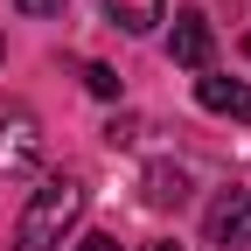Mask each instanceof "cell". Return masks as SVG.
Masks as SVG:
<instances>
[{"instance_id":"obj_5","label":"cell","mask_w":251,"mask_h":251,"mask_svg":"<svg viewBox=\"0 0 251 251\" xmlns=\"http://www.w3.org/2000/svg\"><path fill=\"white\" fill-rule=\"evenodd\" d=\"M175 63L181 70H209V21H202V7H181L175 14Z\"/></svg>"},{"instance_id":"obj_4","label":"cell","mask_w":251,"mask_h":251,"mask_svg":"<svg viewBox=\"0 0 251 251\" xmlns=\"http://www.w3.org/2000/svg\"><path fill=\"white\" fill-rule=\"evenodd\" d=\"M196 98H202V112H216V119H244L251 126V84H237V77H196Z\"/></svg>"},{"instance_id":"obj_10","label":"cell","mask_w":251,"mask_h":251,"mask_svg":"<svg viewBox=\"0 0 251 251\" xmlns=\"http://www.w3.org/2000/svg\"><path fill=\"white\" fill-rule=\"evenodd\" d=\"M77 251H119V237H84Z\"/></svg>"},{"instance_id":"obj_3","label":"cell","mask_w":251,"mask_h":251,"mask_svg":"<svg viewBox=\"0 0 251 251\" xmlns=\"http://www.w3.org/2000/svg\"><path fill=\"white\" fill-rule=\"evenodd\" d=\"M209 244L216 251H251V196L230 188V196L209 202Z\"/></svg>"},{"instance_id":"obj_1","label":"cell","mask_w":251,"mask_h":251,"mask_svg":"<svg viewBox=\"0 0 251 251\" xmlns=\"http://www.w3.org/2000/svg\"><path fill=\"white\" fill-rule=\"evenodd\" d=\"M77 216H84V181L56 175V181H42L35 196H28L21 224H14V244H21V251H56L63 237L77 230Z\"/></svg>"},{"instance_id":"obj_8","label":"cell","mask_w":251,"mask_h":251,"mask_svg":"<svg viewBox=\"0 0 251 251\" xmlns=\"http://www.w3.org/2000/svg\"><path fill=\"white\" fill-rule=\"evenodd\" d=\"M84 84H91V91H98V98H119V77L105 70V63H84Z\"/></svg>"},{"instance_id":"obj_12","label":"cell","mask_w":251,"mask_h":251,"mask_svg":"<svg viewBox=\"0 0 251 251\" xmlns=\"http://www.w3.org/2000/svg\"><path fill=\"white\" fill-rule=\"evenodd\" d=\"M244 56H251V35H244Z\"/></svg>"},{"instance_id":"obj_9","label":"cell","mask_w":251,"mask_h":251,"mask_svg":"<svg viewBox=\"0 0 251 251\" xmlns=\"http://www.w3.org/2000/svg\"><path fill=\"white\" fill-rule=\"evenodd\" d=\"M21 14H63V0H14Z\"/></svg>"},{"instance_id":"obj_11","label":"cell","mask_w":251,"mask_h":251,"mask_svg":"<svg viewBox=\"0 0 251 251\" xmlns=\"http://www.w3.org/2000/svg\"><path fill=\"white\" fill-rule=\"evenodd\" d=\"M147 251H181V244H147Z\"/></svg>"},{"instance_id":"obj_2","label":"cell","mask_w":251,"mask_h":251,"mask_svg":"<svg viewBox=\"0 0 251 251\" xmlns=\"http://www.w3.org/2000/svg\"><path fill=\"white\" fill-rule=\"evenodd\" d=\"M42 161V133L28 112H0V175H35Z\"/></svg>"},{"instance_id":"obj_6","label":"cell","mask_w":251,"mask_h":251,"mask_svg":"<svg viewBox=\"0 0 251 251\" xmlns=\"http://www.w3.org/2000/svg\"><path fill=\"white\" fill-rule=\"evenodd\" d=\"M105 7H112V21L126 28V35H147V28L168 14V0H105Z\"/></svg>"},{"instance_id":"obj_7","label":"cell","mask_w":251,"mask_h":251,"mask_svg":"<svg viewBox=\"0 0 251 251\" xmlns=\"http://www.w3.org/2000/svg\"><path fill=\"white\" fill-rule=\"evenodd\" d=\"M147 196H153V202H181V196H188V175L168 168V161H161V168H147Z\"/></svg>"}]
</instances>
